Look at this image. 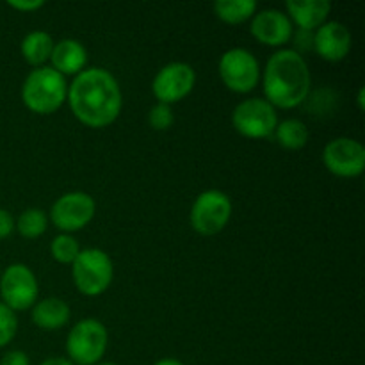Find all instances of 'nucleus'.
Returning <instances> with one entry per match:
<instances>
[{
	"label": "nucleus",
	"mask_w": 365,
	"mask_h": 365,
	"mask_svg": "<svg viewBox=\"0 0 365 365\" xmlns=\"http://www.w3.org/2000/svg\"><path fill=\"white\" fill-rule=\"evenodd\" d=\"M217 75L227 89L237 95H248L260 84V68L255 53L248 48L235 46L227 50L217 61Z\"/></svg>",
	"instance_id": "obj_7"
},
{
	"label": "nucleus",
	"mask_w": 365,
	"mask_h": 365,
	"mask_svg": "<svg viewBox=\"0 0 365 365\" xmlns=\"http://www.w3.org/2000/svg\"><path fill=\"white\" fill-rule=\"evenodd\" d=\"M14 232V217L11 216L9 210L0 209V241L9 237Z\"/></svg>",
	"instance_id": "obj_28"
},
{
	"label": "nucleus",
	"mask_w": 365,
	"mask_h": 365,
	"mask_svg": "<svg viewBox=\"0 0 365 365\" xmlns=\"http://www.w3.org/2000/svg\"><path fill=\"white\" fill-rule=\"evenodd\" d=\"M264 96L280 110H291L309 100L312 91V73L303 53L280 48L267 59L260 75Z\"/></svg>",
	"instance_id": "obj_2"
},
{
	"label": "nucleus",
	"mask_w": 365,
	"mask_h": 365,
	"mask_svg": "<svg viewBox=\"0 0 365 365\" xmlns=\"http://www.w3.org/2000/svg\"><path fill=\"white\" fill-rule=\"evenodd\" d=\"M96 202L89 192L70 191L61 195L52 203L48 212V221L61 234H75L81 232L95 220Z\"/></svg>",
	"instance_id": "obj_9"
},
{
	"label": "nucleus",
	"mask_w": 365,
	"mask_h": 365,
	"mask_svg": "<svg viewBox=\"0 0 365 365\" xmlns=\"http://www.w3.org/2000/svg\"><path fill=\"white\" fill-rule=\"evenodd\" d=\"M232 127L246 139H266L274 134L278 121V110L266 98H246L232 110Z\"/></svg>",
	"instance_id": "obj_8"
},
{
	"label": "nucleus",
	"mask_w": 365,
	"mask_h": 365,
	"mask_svg": "<svg viewBox=\"0 0 365 365\" xmlns=\"http://www.w3.org/2000/svg\"><path fill=\"white\" fill-rule=\"evenodd\" d=\"M148 125L157 132L170 130L175 125V113L173 107L166 106V103H155L152 109L148 110Z\"/></svg>",
	"instance_id": "obj_23"
},
{
	"label": "nucleus",
	"mask_w": 365,
	"mask_h": 365,
	"mask_svg": "<svg viewBox=\"0 0 365 365\" xmlns=\"http://www.w3.org/2000/svg\"><path fill=\"white\" fill-rule=\"evenodd\" d=\"M0 365H31V359H29L27 353L20 351V349H13V351H7L0 359Z\"/></svg>",
	"instance_id": "obj_27"
},
{
	"label": "nucleus",
	"mask_w": 365,
	"mask_h": 365,
	"mask_svg": "<svg viewBox=\"0 0 365 365\" xmlns=\"http://www.w3.org/2000/svg\"><path fill=\"white\" fill-rule=\"evenodd\" d=\"M48 214L41 209H27L14 220V232L24 239H38L48 228Z\"/></svg>",
	"instance_id": "obj_21"
},
{
	"label": "nucleus",
	"mask_w": 365,
	"mask_h": 365,
	"mask_svg": "<svg viewBox=\"0 0 365 365\" xmlns=\"http://www.w3.org/2000/svg\"><path fill=\"white\" fill-rule=\"evenodd\" d=\"M39 284L34 271L25 264H11L0 274V302L14 314L31 310L38 302Z\"/></svg>",
	"instance_id": "obj_10"
},
{
	"label": "nucleus",
	"mask_w": 365,
	"mask_h": 365,
	"mask_svg": "<svg viewBox=\"0 0 365 365\" xmlns=\"http://www.w3.org/2000/svg\"><path fill=\"white\" fill-rule=\"evenodd\" d=\"M291 41H294V52L302 53L303 50H312L314 45V32H307V31H298L292 34Z\"/></svg>",
	"instance_id": "obj_26"
},
{
	"label": "nucleus",
	"mask_w": 365,
	"mask_h": 365,
	"mask_svg": "<svg viewBox=\"0 0 365 365\" xmlns=\"http://www.w3.org/2000/svg\"><path fill=\"white\" fill-rule=\"evenodd\" d=\"M196 86V71L189 63L173 61L160 68L152 81V93L157 103H173L187 98Z\"/></svg>",
	"instance_id": "obj_11"
},
{
	"label": "nucleus",
	"mask_w": 365,
	"mask_h": 365,
	"mask_svg": "<svg viewBox=\"0 0 365 365\" xmlns=\"http://www.w3.org/2000/svg\"><path fill=\"white\" fill-rule=\"evenodd\" d=\"M81 253V245L77 239L70 234H59L50 242V255L56 262L71 266L77 255Z\"/></svg>",
	"instance_id": "obj_22"
},
{
	"label": "nucleus",
	"mask_w": 365,
	"mask_h": 365,
	"mask_svg": "<svg viewBox=\"0 0 365 365\" xmlns=\"http://www.w3.org/2000/svg\"><path fill=\"white\" fill-rule=\"evenodd\" d=\"M273 135L282 148L292 150V152L305 148L310 139L309 127L298 118H287V120L278 121Z\"/></svg>",
	"instance_id": "obj_20"
},
{
	"label": "nucleus",
	"mask_w": 365,
	"mask_h": 365,
	"mask_svg": "<svg viewBox=\"0 0 365 365\" xmlns=\"http://www.w3.org/2000/svg\"><path fill=\"white\" fill-rule=\"evenodd\" d=\"M7 6L18 13H34L45 7V0H9Z\"/></svg>",
	"instance_id": "obj_25"
},
{
	"label": "nucleus",
	"mask_w": 365,
	"mask_h": 365,
	"mask_svg": "<svg viewBox=\"0 0 365 365\" xmlns=\"http://www.w3.org/2000/svg\"><path fill=\"white\" fill-rule=\"evenodd\" d=\"M232 210L234 205L227 192L220 189H207L200 192L192 202L189 210V223L196 234L212 237L221 234L230 223Z\"/></svg>",
	"instance_id": "obj_6"
},
{
	"label": "nucleus",
	"mask_w": 365,
	"mask_h": 365,
	"mask_svg": "<svg viewBox=\"0 0 365 365\" xmlns=\"http://www.w3.org/2000/svg\"><path fill=\"white\" fill-rule=\"evenodd\" d=\"M20 96L31 113L48 116L66 103L68 82L53 68H32L21 82Z\"/></svg>",
	"instance_id": "obj_3"
},
{
	"label": "nucleus",
	"mask_w": 365,
	"mask_h": 365,
	"mask_svg": "<svg viewBox=\"0 0 365 365\" xmlns=\"http://www.w3.org/2000/svg\"><path fill=\"white\" fill-rule=\"evenodd\" d=\"M250 34L260 45L280 50L291 43L294 25L289 20L285 11L269 7V9L257 11L255 16L250 20Z\"/></svg>",
	"instance_id": "obj_13"
},
{
	"label": "nucleus",
	"mask_w": 365,
	"mask_h": 365,
	"mask_svg": "<svg viewBox=\"0 0 365 365\" xmlns=\"http://www.w3.org/2000/svg\"><path fill=\"white\" fill-rule=\"evenodd\" d=\"M71 317V309L64 299L45 298L34 303L31 309V321L34 327L43 331H57L68 324Z\"/></svg>",
	"instance_id": "obj_17"
},
{
	"label": "nucleus",
	"mask_w": 365,
	"mask_h": 365,
	"mask_svg": "<svg viewBox=\"0 0 365 365\" xmlns=\"http://www.w3.org/2000/svg\"><path fill=\"white\" fill-rule=\"evenodd\" d=\"M18 331V317L9 307L0 302V349L9 346Z\"/></svg>",
	"instance_id": "obj_24"
},
{
	"label": "nucleus",
	"mask_w": 365,
	"mask_h": 365,
	"mask_svg": "<svg viewBox=\"0 0 365 365\" xmlns=\"http://www.w3.org/2000/svg\"><path fill=\"white\" fill-rule=\"evenodd\" d=\"M96 365H118L116 362H110V360H102V362H98Z\"/></svg>",
	"instance_id": "obj_32"
},
{
	"label": "nucleus",
	"mask_w": 365,
	"mask_h": 365,
	"mask_svg": "<svg viewBox=\"0 0 365 365\" xmlns=\"http://www.w3.org/2000/svg\"><path fill=\"white\" fill-rule=\"evenodd\" d=\"M323 164L334 177L356 178L365 170V146L359 139L335 138L323 148Z\"/></svg>",
	"instance_id": "obj_12"
},
{
	"label": "nucleus",
	"mask_w": 365,
	"mask_h": 365,
	"mask_svg": "<svg viewBox=\"0 0 365 365\" xmlns=\"http://www.w3.org/2000/svg\"><path fill=\"white\" fill-rule=\"evenodd\" d=\"M353 48L351 31L341 21H327L314 31L312 50L327 63H342Z\"/></svg>",
	"instance_id": "obj_14"
},
{
	"label": "nucleus",
	"mask_w": 365,
	"mask_h": 365,
	"mask_svg": "<svg viewBox=\"0 0 365 365\" xmlns=\"http://www.w3.org/2000/svg\"><path fill=\"white\" fill-rule=\"evenodd\" d=\"M331 13V2L328 0H289L285 2V14L298 31L314 32L327 24Z\"/></svg>",
	"instance_id": "obj_16"
},
{
	"label": "nucleus",
	"mask_w": 365,
	"mask_h": 365,
	"mask_svg": "<svg viewBox=\"0 0 365 365\" xmlns=\"http://www.w3.org/2000/svg\"><path fill=\"white\" fill-rule=\"evenodd\" d=\"M50 68L66 77H75L88 68V48L73 38H64L53 43L50 53Z\"/></svg>",
	"instance_id": "obj_15"
},
{
	"label": "nucleus",
	"mask_w": 365,
	"mask_h": 365,
	"mask_svg": "<svg viewBox=\"0 0 365 365\" xmlns=\"http://www.w3.org/2000/svg\"><path fill=\"white\" fill-rule=\"evenodd\" d=\"M109 348V330L102 321L86 317L73 324L66 337V355L75 365L102 362Z\"/></svg>",
	"instance_id": "obj_5"
},
{
	"label": "nucleus",
	"mask_w": 365,
	"mask_h": 365,
	"mask_svg": "<svg viewBox=\"0 0 365 365\" xmlns=\"http://www.w3.org/2000/svg\"><path fill=\"white\" fill-rule=\"evenodd\" d=\"M356 103H359V109H360V110L365 109V89H364V88L359 89V96H356Z\"/></svg>",
	"instance_id": "obj_31"
},
{
	"label": "nucleus",
	"mask_w": 365,
	"mask_h": 365,
	"mask_svg": "<svg viewBox=\"0 0 365 365\" xmlns=\"http://www.w3.org/2000/svg\"><path fill=\"white\" fill-rule=\"evenodd\" d=\"M75 289L86 298L102 296L113 285L114 264L109 253L100 248H84L71 264Z\"/></svg>",
	"instance_id": "obj_4"
},
{
	"label": "nucleus",
	"mask_w": 365,
	"mask_h": 365,
	"mask_svg": "<svg viewBox=\"0 0 365 365\" xmlns=\"http://www.w3.org/2000/svg\"><path fill=\"white\" fill-rule=\"evenodd\" d=\"M66 102L78 123L89 128H106L120 118L123 91L109 70L93 66L75 75L68 84Z\"/></svg>",
	"instance_id": "obj_1"
},
{
	"label": "nucleus",
	"mask_w": 365,
	"mask_h": 365,
	"mask_svg": "<svg viewBox=\"0 0 365 365\" xmlns=\"http://www.w3.org/2000/svg\"><path fill=\"white\" fill-rule=\"evenodd\" d=\"M53 38L46 31H32L24 36L20 43V53L27 64L32 68L46 66L50 61V53L53 48Z\"/></svg>",
	"instance_id": "obj_18"
},
{
	"label": "nucleus",
	"mask_w": 365,
	"mask_h": 365,
	"mask_svg": "<svg viewBox=\"0 0 365 365\" xmlns=\"http://www.w3.org/2000/svg\"><path fill=\"white\" fill-rule=\"evenodd\" d=\"M153 365H185L184 362H180L178 359H171V356H166V359H160L157 360Z\"/></svg>",
	"instance_id": "obj_30"
},
{
	"label": "nucleus",
	"mask_w": 365,
	"mask_h": 365,
	"mask_svg": "<svg viewBox=\"0 0 365 365\" xmlns=\"http://www.w3.org/2000/svg\"><path fill=\"white\" fill-rule=\"evenodd\" d=\"M39 365H75L71 360H68L66 356H50V359H45Z\"/></svg>",
	"instance_id": "obj_29"
},
{
	"label": "nucleus",
	"mask_w": 365,
	"mask_h": 365,
	"mask_svg": "<svg viewBox=\"0 0 365 365\" xmlns=\"http://www.w3.org/2000/svg\"><path fill=\"white\" fill-rule=\"evenodd\" d=\"M259 11L255 0H217L214 2V14L227 25H241L252 20Z\"/></svg>",
	"instance_id": "obj_19"
}]
</instances>
